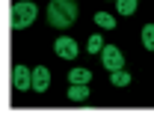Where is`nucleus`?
Masks as SVG:
<instances>
[{
    "instance_id": "nucleus-1",
    "label": "nucleus",
    "mask_w": 154,
    "mask_h": 119,
    "mask_svg": "<svg viewBox=\"0 0 154 119\" xmlns=\"http://www.w3.org/2000/svg\"><path fill=\"white\" fill-rule=\"evenodd\" d=\"M77 3L74 0H51L48 3V24L57 27V30H65L77 21Z\"/></svg>"
},
{
    "instance_id": "nucleus-2",
    "label": "nucleus",
    "mask_w": 154,
    "mask_h": 119,
    "mask_svg": "<svg viewBox=\"0 0 154 119\" xmlns=\"http://www.w3.org/2000/svg\"><path fill=\"white\" fill-rule=\"evenodd\" d=\"M36 3H30V0H18L15 6H12V12H9V24H12V30H24V27H30V24H36Z\"/></svg>"
},
{
    "instance_id": "nucleus-3",
    "label": "nucleus",
    "mask_w": 154,
    "mask_h": 119,
    "mask_svg": "<svg viewBox=\"0 0 154 119\" xmlns=\"http://www.w3.org/2000/svg\"><path fill=\"white\" fill-rule=\"evenodd\" d=\"M101 60H104V69H107V72L125 69V57H122V51H119L116 45H107V48L101 51Z\"/></svg>"
},
{
    "instance_id": "nucleus-4",
    "label": "nucleus",
    "mask_w": 154,
    "mask_h": 119,
    "mask_svg": "<svg viewBox=\"0 0 154 119\" xmlns=\"http://www.w3.org/2000/svg\"><path fill=\"white\" fill-rule=\"evenodd\" d=\"M12 83H15L18 92L33 89V72H30L27 66H15V69H12Z\"/></svg>"
},
{
    "instance_id": "nucleus-5",
    "label": "nucleus",
    "mask_w": 154,
    "mask_h": 119,
    "mask_svg": "<svg viewBox=\"0 0 154 119\" xmlns=\"http://www.w3.org/2000/svg\"><path fill=\"white\" fill-rule=\"evenodd\" d=\"M54 51H57V57H62V60H74L80 48H77V42H74V39H68V36H59L57 45H54Z\"/></svg>"
},
{
    "instance_id": "nucleus-6",
    "label": "nucleus",
    "mask_w": 154,
    "mask_h": 119,
    "mask_svg": "<svg viewBox=\"0 0 154 119\" xmlns=\"http://www.w3.org/2000/svg\"><path fill=\"white\" fill-rule=\"evenodd\" d=\"M48 86H51V72H48L45 66H36V69H33V89H36V92H45Z\"/></svg>"
},
{
    "instance_id": "nucleus-7",
    "label": "nucleus",
    "mask_w": 154,
    "mask_h": 119,
    "mask_svg": "<svg viewBox=\"0 0 154 119\" xmlns=\"http://www.w3.org/2000/svg\"><path fill=\"white\" fill-rule=\"evenodd\" d=\"M89 95H92L89 92V83H71L68 86V98L71 101H86Z\"/></svg>"
},
{
    "instance_id": "nucleus-8",
    "label": "nucleus",
    "mask_w": 154,
    "mask_h": 119,
    "mask_svg": "<svg viewBox=\"0 0 154 119\" xmlns=\"http://www.w3.org/2000/svg\"><path fill=\"white\" fill-rule=\"evenodd\" d=\"M89 78H92L89 69H71L68 72V83H89Z\"/></svg>"
},
{
    "instance_id": "nucleus-9",
    "label": "nucleus",
    "mask_w": 154,
    "mask_h": 119,
    "mask_svg": "<svg viewBox=\"0 0 154 119\" xmlns=\"http://www.w3.org/2000/svg\"><path fill=\"white\" fill-rule=\"evenodd\" d=\"M142 45H145L148 51H154V24H145V27H142Z\"/></svg>"
},
{
    "instance_id": "nucleus-10",
    "label": "nucleus",
    "mask_w": 154,
    "mask_h": 119,
    "mask_svg": "<svg viewBox=\"0 0 154 119\" xmlns=\"http://www.w3.org/2000/svg\"><path fill=\"white\" fill-rule=\"evenodd\" d=\"M116 9L122 15H134L136 12V0H116Z\"/></svg>"
},
{
    "instance_id": "nucleus-11",
    "label": "nucleus",
    "mask_w": 154,
    "mask_h": 119,
    "mask_svg": "<svg viewBox=\"0 0 154 119\" xmlns=\"http://www.w3.org/2000/svg\"><path fill=\"white\" fill-rule=\"evenodd\" d=\"M86 51H89V54H101V51H104L101 36H89V39H86Z\"/></svg>"
},
{
    "instance_id": "nucleus-12",
    "label": "nucleus",
    "mask_w": 154,
    "mask_h": 119,
    "mask_svg": "<svg viewBox=\"0 0 154 119\" xmlns=\"http://www.w3.org/2000/svg\"><path fill=\"white\" fill-rule=\"evenodd\" d=\"M95 24H98V27L113 30V27H116V18H113V15H107V12H98V15H95Z\"/></svg>"
},
{
    "instance_id": "nucleus-13",
    "label": "nucleus",
    "mask_w": 154,
    "mask_h": 119,
    "mask_svg": "<svg viewBox=\"0 0 154 119\" xmlns=\"http://www.w3.org/2000/svg\"><path fill=\"white\" fill-rule=\"evenodd\" d=\"M113 83L116 86H128V83H131V72H122V69L113 72Z\"/></svg>"
}]
</instances>
